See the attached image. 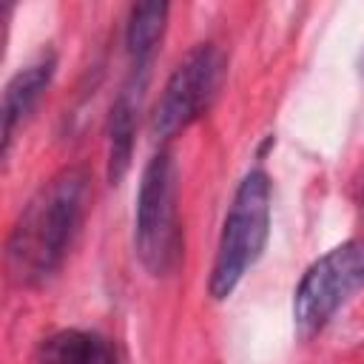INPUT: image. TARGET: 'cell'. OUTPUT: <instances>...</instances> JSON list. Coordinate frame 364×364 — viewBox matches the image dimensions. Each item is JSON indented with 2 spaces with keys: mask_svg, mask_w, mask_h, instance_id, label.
<instances>
[{
  "mask_svg": "<svg viewBox=\"0 0 364 364\" xmlns=\"http://www.w3.org/2000/svg\"><path fill=\"white\" fill-rule=\"evenodd\" d=\"M85 196L88 173L63 168L23 205L6 242V264L17 284L34 287L57 273L82 222Z\"/></svg>",
  "mask_w": 364,
  "mask_h": 364,
  "instance_id": "1",
  "label": "cell"
},
{
  "mask_svg": "<svg viewBox=\"0 0 364 364\" xmlns=\"http://www.w3.org/2000/svg\"><path fill=\"white\" fill-rule=\"evenodd\" d=\"M270 233V176L253 168L239 182L228 216L222 222L216 259L210 267L208 290L216 301H225L245 273L259 262Z\"/></svg>",
  "mask_w": 364,
  "mask_h": 364,
  "instance_id": "2",
  "label": "cell"
},
{
  "mask_svg": "<svg viewBox=\"0 0 364 364\" xmlns=\"http://www.w3.org/2000/svg\"><path fill=\"white\" fill-rule=\"evenodd\" d=\"M134 250L142 267L162 276L179 256V222H176V162L168 151L148 159L134 210Z\"/></svg>",
  "mask_w": 364,
  "mask_h": 364,
  "instance_id": "3",
  "label": "cell"
},
{
  "mask_svg": "<svg viewBox=\"0 0 364 364\" xmlns=\"http://www.w3.org/2000/svg\"><path fill=\"white\" fill-rule=\"evenodd\" d=\"M364 287V239L344 242L316 259L296 293H293V321L301 338L321 333L338 307Z\"/></svg>",
  "mask_w": 364,
  "mask_h": 364,
  "instance_id": "4",
  "label": "cell"
},
{
  "mask_svg": "<svg viewBox=\"0 0 364 364\" xmlns=\"http://www.w3.org/2000/svg\"><path fill=\"white\" fill-rule=\"evenodd\" d=\"M225 74V54L213 43L193 46L171 71L159 102L151 117V131L159 139H171L199 119L213 102Z\"/></svg>",
  "mask_w": 364,
  "mask_h": 364,
  "instance_id": "5",
  "label": "cell"
},
{
  "mask_svg": "<svg viewBox=\"0 0 364 364\" xmlns=\"http://www.w3.org/2000/svg\"><path fill=\"white\" fill-rule=\"evenodd\" d=\"M151 63H131L128 74L111 102L108 114V159H105V173L108 182L117 185L134 159V136L139 125V111L145 100V85H148Z\"/></svg>",
  "mask_w": 364,
  "mask_h": 364,
  "instance_id": "6",
  "label": "cell"
},
{
  "mask_svg": "<svg viewBox=\"0 0 364 364\" xmlns=\"http://www.w3.org/2000/svg\"><path fill=\"white\" fill-rule=\"evenodd\" d=\"M54 68H57L54 51H43L40 57L26 63L6 82V94H3V156L9 154L17 128L28 119V114L37 105L40 94L48 88V82L54 77Z\"/></svg>",
  "mask_w": 364,
  "mask_h": 364,
  "instance_id": "7",
  "label": "cell"
},
{
  "mask_svg": "<svg viewBox=\"0 0 364 364\" xmlns=\"http://www.w3.org/2000/svg\"><path fill=\"white\" fill-rule=\"evenodd\" d=\"M34 364H119L108 338L88 330H60L40 341Z\"/></svg>",
  "mask_w": 364,
  "mask_h": 364,
  "instance_id": "8",
  "label": "cell"
},
{
  "mask_svg": "<svg viewBox=\"0 0 364 364\" xmlns=\"http://www.w3.org/2000/svg\"><path fill=\"white\" fill-rule=\"evenodd\" d=\"M168 3H136L128 11L125 23V51L131 63H154L159 40L168 26Z\"/></svg>",
  "mask_w": 364,
  "mask_h": 364,
  "instance_id": "9",
  "label": "cell"
}]
</instances>
